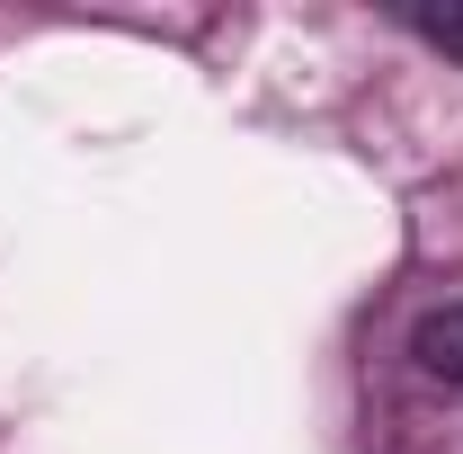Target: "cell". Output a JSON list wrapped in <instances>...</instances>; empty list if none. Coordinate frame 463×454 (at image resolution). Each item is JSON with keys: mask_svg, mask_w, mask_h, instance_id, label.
Here are the masks:
<instances>
[{"mask_svg": "<svg viewBox=\"0 0 463 454\" xmlns=\"http://www.w3.org/2000/svg\"><path fill=\"white\" fill-rule=\"evenodd\" d=\"M419 36H437L446 54H463V9H419Z\"/></svg>", "mask_w": 463, "mask_h": 454, "instance_id": "2", "label": "cell"}, {"mask_svg": "<svg viewBox=\"0 0 463 454\" xmlns=\"http://www.w3.org/2000/svg\"><path fill=\"white\" fill-rule=\"evenodd\" d=\"M410 347H419V365H428V374H446V383H463V303H446V312H428Z\"/></svg>", "mask_w": 463, "mask_h": 454, "instance_id": "1", "label": "cell"}]
</instances>
